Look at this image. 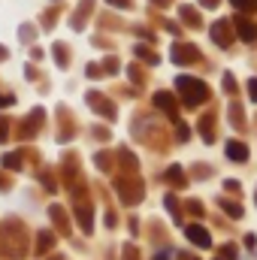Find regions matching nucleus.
I'll use <instances>...</instances> for the list:
<instances>
[{
  "mask_svg": "<svg viewBox=\"0 0 257 260\" xmlns=\"http://www.w3.org/2000/svg\"><path fill=\"white\" fill-rule=\"evenodd\" d=\"M227 154H230V157H236V160H245V157H248V148H245V145H239V142H230V145H227Z\"/></svg>",
  "mask_w": 257,
  "mask_h": 260,
  "instance_id": "nucleus-3",
  "label": "nucleus"
},
{
  "mask_svg": "<svg viewBox=\"0 0 257 260\" xmlns=\"http://www.w3.org/2000/svg\"><path fill=\"white\" fill-rule=\"evenodd\" d=\"M239 34H242L245 40H257V27H254V24H248V21H245V24L239 21Z\"/></svg>",
  "mask_w": 257,
  "mask_h": 260,
  "instance_id": "nucleus-4",
  "label": "nucleus"
},
{
  "mask_svg": "<svg viewBox=\"0 0 257 260\" xmlns=\"http://www.w3.org/2000/svg\"><path fill=\"white\" fill-rule=\"evenodd\" d=\"M154 260H167V254H157V257H154Z\"/></svg>",
  "mask_w": 257,
  "mask_h": 260,
  "instance_id": "nucleus-12",
  "label": "nucleus"
},
{
  "mask_svg": "<svg viewBox=\"0 0 257 260\" xmlns=\"http://www.w3.org/2000/svg\"><path fill=\"white\" fill-rule=\"evenodd\" d=\"M236 6H245V9H254L257 6V0H233Z\"/></svg>",
  "mask_w": 257,
  "mask_h": 260,
  "instance_id": "nucleus-8",
  "label": "nucleus"
},
{
  "mask_svg": "<svg viewBox=\"0 0 257 260\" xmlns=\"http://www.w3.org/2000/svg\"><path fill=\"white\" fill-rule=\"evenodd\" d=\"M179 88H185V100L188 103H200V100H206V85L203 82H197V79H188V76H182L179 79Z\"/></svg>",
  "mask_w": 257,
  "mask_h": 260,
  "instance_id": "nucleus-1",
  "label": "nucleus"
},
{
  "mask_svg": "<svg viewBox=\"0 0 257 260\" xmlns=\"http://www.w3.org/2000/svg\"><path fill=\"white\" fill-rule=\"evenodd\" d=\"M188 236H191V242H197L200 248H209V236H206V230H203V227H191V230H188Z\"/></svg>",
  "mask_w": 257,
  "mask_h": 260,
  "instance_id": "nucleus-2",
  "label": "nucleus"
},
{
  "mask_svg": "<svg viewBox=\"0 0 257 260\" xmlns=\"http://www.w3.org/2000/svg\"><path fill=\"white\" fill-rule=\"evenodd\" d=\"M12 103V97H0V106H9Z\"/></svg>",
  "mask_w": 257,
  "mask_h": 260,
  "instance_id": "nucleus-10",
  "label": "nucleus"
},
{
  "mask_svg": "<svg viewBox=\"0 0 257 260\" xmlns=\"http://www.w3.org/2000/svg\"><path fill=\"white\" fill-rule=\"evenodd\" d=\"M3 139H6V121L0 118V142H3Z\"/></svg>",
  "mask_w": 257,
  "mask_h": 260,
  "instance_id": "nucleus-9",
  "label": "nucleus"
},
{
  "mask_svg": "<svg viewBox=\"0 0 257 260\" xmlns=\"http://www.w3.org/2000/svg\"><path fill=\"white\" fill-rule=\"evenodd\" d=\"M3 167H9V170H18L21 164H18V154H6L3 157Z\"/></svg>",
  "mask_w": 257,
  "mask_h": 260,
  "instance_id": "nucleus-6",
  "label": "nucleus"
},
{
  "mask_svg": "<svg viewBox=\"0 0 257 260\" xmlns=\"http://www.w3.org/2000/svg\"><path fill=\"white\" fill-rule=\"evenodd\" d=\"M43 239H40V251H46L49 245H52V233H40Z\"/></svg>",
  "mask_w": 257,
  "mask_h": 260,
  "instance_id": "nucleus-7",
  "label": "nucleus"
},
{
  "mask_svg": "<svg viewBox=\"0 0 257 260\" xmlns=\"http://www.w3.org/2000/svg\"><path fill=\"white\" fill-rule=\"evenodd\" d=\"M154 103H157L160 109H173V97H167V94H157V97H154Z\"/></svg>",
  "mask_w": 257,
  "mask_h": 260,
  "instance_id": "nucleus-5",
  "label": "nucleus"
},
{
  "mask_svg": "<svg viewBox=\"0 0 257 260\" xmlns=\"http://www.w3.org/2000/svg\"><path fill=\"white\" fill-rule=\"evenodd\" d=\"M251 97H254V100H257V79H254V82H251Z\"/></svg>",
  "mask_w": 257,
  "mask_h": 260,
  "instance_id": "nucleus-11",
  "label": "nucleus"
}]
</instances>
